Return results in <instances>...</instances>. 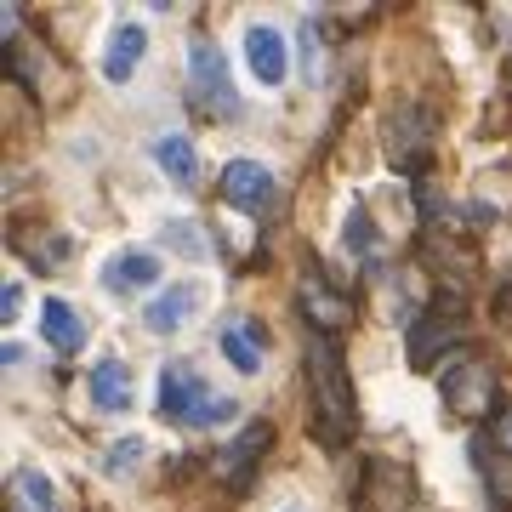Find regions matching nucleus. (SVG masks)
<instances>
[{"instance_id": "nucleus-1", "label": "nucleus", "mask_w": 512, "mask_h": 512, "mask_svg": "<svg viewBox=\"0 0 512 512\" xmlns=\"http://www.w3.org/2000/svg\"><path fill=\"white\" fill-rule=\"evenodd\" d=\"M308 387H313V410H319V439L348 444L359 433V399H353L342 353L330 342H319V336L308 342Z\"/></svg>"}, {"instance_id": "nucleus-2", "label": "nucleus", "mask_w": 512, "mask_h": 512, "mask_svg": "<svg viewBox=\"0 0 512 512\" xmlns=\"http://www.w3.org/2000/svg\"><path fill=\"white\" fill-rule=\"evenodd\" d=\"M160 416L188 421V427H217V421L239 416V410H234V399L211 393V382H205L188 359H171V365L160 370Z\"/></svg>"}, {"instance_id": "nucleus-3", "label": "nucleus", "mask_w": 512, "mask_h": 512, "mask_svg": "<svg viewBox=\"0 0 512 512\" xmlns=\"http://www.w3.org/2000/svg\"><path fill=\"white\" fill-rule=\"evenodd\" d=\"M188 97H194L211 120H234L239 114V92H234V74H228V57H222L211 40H194V46H188Z\"/></svg>"}, {"instance_id": "nucleus-4", "label": "nucleus", "mask_w": 512, "mask_h": 512, "mask_svg": "<svg viewBox=\"0 0 512 512\" xmlns=\"http://www.w3.org/2000/svg\"><path fill=\"white\" fill-rule=\"evenodd\" d=\"M461 342V313L450 296H439L433 308L421 313V325L410 330V365L416 370H433L444 359V348H456Z\"/></svg>"}, {"instance_id": "nucleus-5", "label": "nucleus", "mask_w": 512, "mask_h": 512, "mask_svg": "<svg viewBox=\"0 0 512 512\" xmlns=\"http://www.w3.org/2000/svg\"><path fill=\"white\" fill-rule=\"evenodd\" d=\"M222 200L234 205V211H251V217H268L279 205V183L268 165L256 160H228V171H222Z\"/></svg>"}, {"instance_id": "nucleus-6", "label": "nucleus", "mask_w": 512, "mask_h": 512, "mask_svg": "<svg viewBox=\"0 0 512 512\" xmlns=\"http://www.w3.org/2000/svg\"><path fill=\"white\" fill-rule=\"evenodd\" d=\"M154 279H160V251H143V245H126L103 262V291L109 296H143Z\"/></svg>"}, {"instance_id": "nucleus-7", "label": "nucleus", "mask_w": 512, "mask_h": 512, "mask_svg": "<svg viewBox=\"0 0 512 512\" xmlns=\"http://www.w3.org/2000/svg\"><path fill=\"white\" fill-rule=\"evenodd\" d=\"M245 63H251V74L262 86H279L291 74V46H285V35L274 23H251L245 29Z\"/></svg>"}, {"instance_id": "nucleus-8", "label": "nucleus", "mask_w": 512, "mask_h": 512, "mask_svg": "<svg viewBox=\"0 0 512 512\" xmlns=\"http://www.w3.org/2000/svg\"><path fill=\"white\" fill-rule=\"evenodd\" d=\"M205 302V291H200V279H177L171 291H160L154 302L143 308V325L154 330V336H171V330H183L188 325V313Z\"/></svg>"}, {"instance_id": "nucleus-9", "label": "nucleus", "mask_w": 512, "mask_h": 512, "mask_svg": "<svg viewBox=\"0 0 512 512\" xmlns=\"http://www.w3.org/2000/svg\"><path fill=\"white\" fill-rule=\"evenodd\" d=\"M268 444H274V427H268V421H251V427L217 456V478L222 484H245V478L256 473V461H262Z\"/></svg>"}, {"instance_id": "nucleus-10", "label": "nucleus", "mask_w": 512, "mask_h": 512, "mask_svg": "<svg viewBox=\"0 0 512 512\" xmlns=\"http://www.w3.org/2000/svg\"><path fill=\"white\" fill-rule=\"evenodd\" d=\"M217 348L239 376H256V370H262V348H268V330L256 325V319H228L222 336H217Z\"/></svg>"}, {"instance_id": "nucleus-11", "label": "nucleus", "mask_w": 512, "mask_h": 512, "mask_svg": "<svg viewBox=\"0 0 512 512\" xmlns=\"http://www.w3.org/2000/svg\"><path fill=\"white\" fill-rule=\"evenodd\" d=\"M444 404L461 410V416H484V410L495 404V370L490 365H467V376H461V365H456V376L444 382Z\"/></svg>"}, {"instance_id": "nucleus-12", "label": "nucleus", "mask_w": 512, "mask_h": 512, "mask_svg": "<svg viewBox=\"0 0 512 512\" xmlns=\"http://www.w3.org/2000/svg\"><path fill=\"white\" fill-rule=\"evenodd\" d=\"M40 336H46L52 353H80L86 348V325H80V313H74L63 296H46V302H40Z\"/></svg>"}, {"instance_id": "nucleus-13", "label": "nucleus", "mask_w": 512, "mask_h": 512, "mask_svg": "<svg viewBox=\"0 0 512 512\" xmlns=\"http://www.w3.org/2000/svg\"><path fill=\"white\" fill-rule=\"evenodd\" d=\"M302 313H308L319 330H342L353 308H348V296L330 291L325 279H319V268H308V274H302Z\"/></svg>"}, {"instance_id": "nucleus-14", "label": "nucleus", "mask_w": 512, "mask_h": 512, "mask_svg": "<svg viewBox=\"0 0 512 512\" xmlns=\"http://www.w3.org/2000/svg\"><path fill=\"white\" fill-rule=\"evenodd\" d=\"M143 57H148V29H143V23H120V29L109 35V52H103V74L120 86V80L137 74Z\"/></svg>"}, {"instance_id": "nucleus-15", "label": "nucleus", "mask_w": 512, "mask_h": 512, "mask_svg": "<svg viewBox=\"0 0 512 512\" xmlns=\"http://www.w3.org/2000/svg\"><path fill=\"white\" fill-rule=\"evenodd\" d=\"M86 387H92V404H97V410H109V416L131 410V370L120 365V359H97L92 376H86Z\"/></svg>"}, {"instance_id": "nucleus-16", "label": "nucleus", "mask_w": 512, "mask_h": 512, "mask_svg": "<svg viewBox=\"0 0 512 512\" xmlns=\"http://www.w3.org/2000/svg\"><path fill=\"white\" fill-rule=\"evenodd\" d=\"M382 137H387V154L404 165V160H410V148H427V137H433V114L416 109V103H404V109L387 120Z\"/></svg>"}, {"instance_id": "nucleus-17", "label": "nucleus", "mask_w": 512, "mask_h": 512, "mask_svg": "<svg viewBox=\"0 0 512 512\" xmlns=\"http://www.w3.org/2000/svg\"><path fill=\"white\" fill-rule=\"evenodd\" d=\"M154 160H160V171L171 183H183V188H194V177H200V154H194V143H188L183 131L154 137Z\"/></svg>"}, {"instance_id": "nucleus-18", "label": "nucleus", "mask_w": 512, "mask_h": 512, "mask_svg": "<svg viewBox=\"0 0 512 512\" xmlns=\"http://www.w3.org/2000/svg\"><path fill=\"white\" fill-rule=\"evenodd\" d=\"M12 501H18V512H57V484L35 467H18L12 473Z\"/></svg>"}, {"instance_id": "nucleus-19", "label": "nucleus", "mask_w": 512, "mask_h": 512, "mask_svg": "<svg viewBox=\"0 0 512 512\" xmlns=\"http://www.w3.org/2000/svg\"><path fill=\"white\" fill-rule=\"evenodd\" d=\"M143 461H148V439H137V433H131V439H114L109 450H103V473L126 484V478L137 473Z\"/></svg>"}, {"instance_id": "nucleus-20", "label": "nucleus", "mask_w": 512, "mask_h": 512, "mask_svg": "<svg viewBox=\"0 0 512 512\" xmlns=\"http://www.w3.org/2000/svg\"><path fill=\"white\" fill-rule=\"evenodd\" d=\"M302 74L308 86H325V52H319V23H302Z\"/></svg>"}, {"instance_id": "nucleus-21", "label": "nucleus", "mask_w": 512, "mask_h": 512, "mask_svg": "<svg viewBox=\"0 0 512 512\" xmlns=\"http://www.w3.org/2000/svg\"><path fill=\"white\" fill-rule=\"evenodd\" d=\"M348 251L353 256L376 251V222H365V211H353V217H348Z\"/></svg>"}, {"instance_id": "nucleus-22", "label": "nucleus", "mask_w": 512, "mask_h": 512, "mask_svg": "<svg viewBox=\"0 0 512 512\" xmlns=\"http://www.w3.org/2000/svg\"><path fill=\"white\" fill-rule=\"evenodd\" d=\"M165 245H177V251H188V256H205L200 228H188V222H165Z\"/></svg>"}, {"instance_id": "nucleus-23", "label": "nucleus", "mask_w": 512, "mask_h": 512, "mask_svg": "<svg viewBox=\"0 0 512 512\" xmlns=\"http://www.w3.org/2000/svg\"><path fill=\"white\" fill-rule=\"evenodd\" d=\"M18 313H23V291H18V279H6V285H0V319L12 325Z\"/></svg>"}]
</instances>
